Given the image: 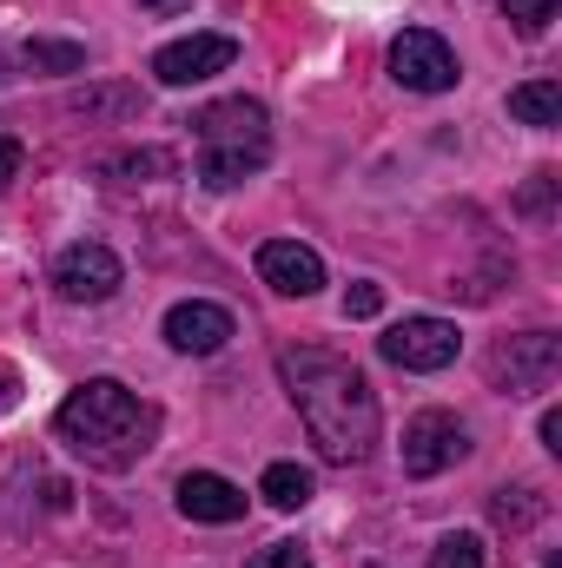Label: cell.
I'll list each match as a JSON object with an SVG mask.
<instances>
[{
  "label": "cell",
  "instance_id": "1",
  "mask_svg": "<svg viewBox=\"0 0 562 568\" xmlns=\"http://www.w3.org/2000/svg\"><path fill=\"white\" fill-rule=\"evenodd\" d=\"M279 384L298 404V417H304L324 463L351 469L378 449V390L351 357L318 351V344H291V351H279Z\"/></svg>",
  "mask_w": 562,
  "mask_h": 568
},
{
  "label": "cell",
  "instance_id": "2",
  "mask_svg": "<svg viewBox=\"0 0 562 568\" xmlns=\"http://www.w3.org/2000/svg\"><path fill=\"white\" fill-rule=\"evenodd\" d=\"M60 443L87 463V469H133L145 449H152V404H140L120 377H87L60 410H53Z\"/></svg>",
  "mask_w": 562,
  "mask_h": 568
},
{
  "label": "cell",
  "instance_id": "3",
  "mask_svg": "<svg viewBox=\"0 0 562 568\" xmlns=\"http://www.w3.org/2000/svg\"><path fill=\"white\" fill-rule=\"evenodd\" d=\"M192 133H199V185H212V192L245 185L272 159V113L259 100H245V93L199 106Z\"/></svg>",
  "mask_w": 562,
  "mask_h": 568
},
{
  "label": "cell",
  "instance_id": "4",
  "mask_svg": "<svg viewBox=\"0 0 562 568\" xmlns=\"http://www.w3.org/2000/svg\"><path fill=\"white\" fill-rule=\"evenodd\" d=\"M556 371H562L556 331H523V337H503L490 351V384L503 397H536V390L556 384Z\"/></svg>",
  "mask_w": 562,
  "mask_h": 568
},
{
  "label": "cell",
  "instance_id": "5",
  "mask_svg": "<svg viewBox=\"0 0 562 568\" xmlns=\"http://www.w3.org/2000/svg\"><path fill=\"white\" fill-rule=\"evenodd\" d=\"M378 351H384V364L423 377V371H450L456 351H463V337H456L450 317H404V324H391V331L378 337Z\"/></svg>",
  "mask_w": 562,
  "mask_h": 568
},
{
  "label": "cell",
  "instance_id": "6",
  "mask_svg": "<svg viewBox=\"0 0 562 568\" xmlns=\"http://www.w3.org/2000/svg\"><path fill=\"white\" fill-rule=\"evenodd\" d=\"M391 80H398L404 93H450V87H456V53H450V40L430 33V27H404V33L391 40Z\"/></svg>",
  "mask_w": 562,
  "mask_h": 568
},
{
  "label": "cell",
  "instance_id": "7",
  "mask_svg": "<svg viewBox=\"0 0 562 568\" xmlns=\"http://www.w3.org/2000/svg\"><path fill=\"white\" fill-rule=\"evenodd\" d=\"M470 456V429L456 424L450 410H418L411 424H404V476H443V469H456Z\"/></svg>",
  "mask_w": 562,
  "mask_h": 568
},
{
  "label": "cell",
  "instance_id": "8",
  "mask_svg": "<svg viewBox=\"0 0 562 568\" xmlns=\"http://www.w3.org/2000/svg\"><path fill=\"white\" fill-rule=\"evenodd\" d=\"M120 284H127V265H120L107 245H93V239H80V245H67V252L53 258V291H60L67 304H107Z\"/></svg>",
  "mask_w": 562,
  "mask_h": 568
},
{
  "label": "cell",
  "instance_id": "9",
  "mask_svg": "<svg viewBox=\"0 0 562 568\" xmlns=\"http://www.w3.org/2000/svg\"><path fill=\"white\" fill-rule=\"evenodd\" d=\"M232 60H239V40L232 33H185V40H172V47L152 53V80L159 87H199V80L225 73Z\"/></svg>",
  "mask_w": 562,
  "mask_h": 568
},
{
  "label": "cell",
  "instance_id": "10",
  "mask_svg": "<svg viewBox=\"0 0 562 568\" xmlns=\"http://www.w3.org/2000/svg\"><path fill=\"white\" fill-rule=\"evenodd\" d=\"M165 344L179 357H212V351L232 344V311L225 304H205V297H185V304L165 311Z\"/></svg>",
  "mask_w": 562,
  "mask_h": 568
},
{
  "label": "cell",
  "instance_id": "11",
  "mask_svg": "<svg viewBox=\"0 0 562 568\" xmlns=\"http://www.w3.org/2000/svg\"><path fill=\"white\" fill-rule=\"evenodd\" d=\"M259 278L272 284L279 297H311L324 284V258L311 245H298V239H265L259 245Z\"/></svg>",
  "mask_w": 562,
  "mask_h": 568
},
{
  "label": "cell",
  "instance_id": "12",
  "mask_svg": "<svg viewBox=\"0 0 562 568\" xmlns=\"http://www.w3.org/2000/svg\"><path fill=\"white\" fill-rule=\"evenodd\" d=\"M172 503H179V516H185V523H239V516H245V489H239V483H225V476H212V469L179 476Z\"/></svg>",
  "mask_w": 562,
  "mask_h": 568
},
{
  "label": "cell",
  "instance_id": "13",
  "mask_svg": "<svg viewBox=\"0 0 562 568\" xmlns=\"http://www.w3.org/2000/svg\"><path fill=\"white\" fill-rule=\"evenodd\" d=\"M510 120H523L536 133L562 126V80H523V87H510Z\"/></svg>",
  "mask_w": 562,
  "mask_h": 568
},
{
  "label": "cell",
  "instance_id": "14",
  "mask_svg": "<svg viewBox=\"0 0 562 568\" xmlns=\"http://www.w3.org/2000/svg\"><path fill=\"white\" fill-rule=\"evenodd\" d=\"M145 100H140V87H87V93H73L67 100V113L73 120H133Z\"/></svg>",
  "mask_w": 562,
  "mask_h": 568
},
{
  "label": "cell",
  "instance_id": "15",
  "mask_svg": "<svg viewBox=\"0 0 562 568\" xmlns=\"http://www.w3.org/2000/svg\"><path fill=\"white\" fill-rule=\"evenodd\" d=\"M259 496L291 516V509H304V503L318 496V483H311V469H298V463H272V469L259 476Z\"/></svg>",
  "mask_w": 562,
  "mask_h": 568
},
{
  "label": "cell",
  "instance_id": "16",
  "mask_svg": "<svg viewBox=\"0 0 562 568\" xmlns=\"http://www.w3.org/2000/svg\"><path fill=\"white\" fill-rule=\"evenodd\" d=\"M100 172H107L113 185H145V179H165V172H172V152H159V145H140V152H113Z\"/></svg>",
  "mask_w": 562,
  "mask_h": 568
},
{
  "label": "cell",
  "instance_id": "17",
  "mask_svg": "<svg viewBox=\"0 0 562 568\" xmlns=\"http://www.w3.org/2000/svg\"><path fill=\"white\" fill-rule=\"evenodd\" d=\"M33 73H80L87 67V47H73V40H27V53H20Z\"/></svg>",
  "mask_w": 562,
  "mask_h": 568
},
{
  "label": "cell",
  "instance_id": "18",
  "mask_svg": "<svg viewBox=\"0 0 562 568\" xmlns=\"http://www.w3.org/2000/svg\"><path fill=\"white\" fill-rule=\"evenodd\" d=\"M490 562V549H483V536H470V529H456V536H443L436 549H430V562L423 568H483Z\"/></svg>",
  "mask_w": 562,
  "mask_h": 568
},
{
  "label": "cell",
  "instance_id": "19",
  "mask_svg": "<svg viewBox=\"0 0 562 568\" xmlns=\"http://www.w3.org/2000/svg\"><path fill=\"white\" fill-rule=\"evenodd\" d=\"M496 7L516 20V33H523V40H536V33H550V20H556L562 0H496Z\"/></svg>",
  "mask_w": 562,
  "mask_h": 568
},
{
  "label": "cell",
  "instance_id": "20",
  "mask_svg": "<svg viewBox=\"0 0 562 568\" xmlns=\"http://www.w3.org/2000/svg\"><path fill=\"white\" fill-rule=\"evenodd\" d=\"M556 185H562L556 172H536V179L516 192V212H523V219H550V212H556Z\"/></svg>",
  "mask_w": 562,
  "mask_h": 568
},
{
  "label": "cell",
  "instance_id": "21",
  "mask_svg": "<svg viewBox=\"0 0 562 568\" xmlns=\"http://www.w3.org/2000/svg\"><path fill=\"white\" fill-rule=\"evenodd\" d=\"M245 568H311V549L304 542H272V549H259Z\"/></svg>",
  "mask_w": 562,
  "mask_h": 568
},
{
  "label": "cell",
  "instance_id": "22",
  "mask_svg": "<svg viewBox=\"0 0 562 568\" xmlns=\"http://www.w3.org/2000/svg\"><path fill=\"white\" fill-rule=\"evenodd\" d=\"M384 311V291L378 284H351L344 291V317H378Z\"/></svg>",
  "mask_w": 562,
  "mask_h": 568
},
{
  "label": "cell",
  "instance_id": "23",
  "mask_svg": "<svg viewBox=\"0 0 562 568\" xmlns=\"http://www.w3.org/2000/svg\"><path fill=\"white\" fill-rule=\"evenodd\" d=\"M20 159H27V152H20V140H7V133H0V192L20 179Z\"/></svg>",
  "mask_w": 562,
  "mask_h": 568
},
{
  "label": "cell",
  "instance_id": "24",
  "mask_svg": "<svg viewBox=\"0 0 562 568\" xmlns=\"http://www.w3.org/2000/svg\"><path fill=\"white\" fill-rule=\"evenodd\" d=\"M543 449L562 456V410H543Z\"/></svg>",
  "mask_w": 562,
  "mask_h": 568
},
{
  "label": "cell",
  "instance_id": "25",
  "mask_svg": "<svg viewBox=\"0 0 562 568\" xmlns=\"http://www.w3.org/2000/svg\"><path fill=\"white\" fill-rule=\"evenodd\" d=\"M145 13H159V20H172V13H185V7H192V0H140Z\"/></svg>",
  "mask_w": 562,
  "mask_h": 568
},
{
  "label": "cell",
  "instance_id": "26",
  "mask_svg": "<svg viewBox=\"0 0 562 568\" xmlns=\"http://www.w3.org/2000/svg\"><path fill=\"white\" fill-rule=\"evenodd\" d=\"M13 390H20V377H13V371H7V364H0V410H7V404H13Z\"/></svg>",
  "mask_w": 562,
  "mask_h": 568
},
{
  "label": "cell",
  "instance_id": "27",
  "mask_svg": "<svg viewBox=\"0 0 562 568\" xmlns=\"http://www.w3.org/2000/svg\"><path fill=\"white\" fill-rule=\"evenodd\" d=\"M0 80H7V73H0Z\"/></svg>",
  "mask_w": 562,
  "mask_h": 568
}]
</instances>
